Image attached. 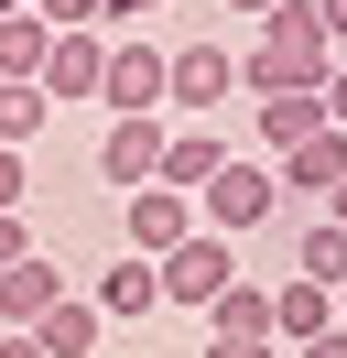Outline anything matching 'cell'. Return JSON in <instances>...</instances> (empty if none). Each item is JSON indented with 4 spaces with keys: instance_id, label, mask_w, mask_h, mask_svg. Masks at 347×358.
Returning a JSON list of instances; mask_svg holds the SVG:
<instances>
[{
    "instance_id": "277c9868",
    "label": "cell",
    "mask_w": 347,
    "mask_h": 358,
    "mask_svg": "<svg viewBox=\"0 0 347 358\" xmlns=\"http://www.w3.org/2000/svg\"><path fill=\"white\" fill-rule=\"evenodd\" d=\"M163 98H174V109H195V120H217V109L239 98V55L206 44V33H195V44H174V55H163Z\"/></svg>"
},
{
    "instance_id": "83f0119b",
    "label": "cell",
    "mask_w": 347,
    "mask_h": 358,
    "mask_svg": "<svg viewBox=\"0 0 347 358\" xmlns=\"http://www.w3.org/2000/svg\"><path fill=\"white\" fill-rule=\"evenodd\" d=\"M325 217H337V228H347V174H337V196H325Z\"/></svg>"
},
{
    "instance_id": "5b68a950",
    "label": "cell",
    "mask_w": 347,
    "mask_h": 358,
    "mask_svg": "<svg viewBox=\"0 0 347 358\" xmlns=\"http://www.w3.org/2000/svg\"><path fill=\"white\" fill-rule=\"evenodd\" d=\"M98 98H108V120H163V44H108Z\"/></svg>"
},
{
    "instance_id": "3957f363",
    "label": "cell",
    "mask_w": 347,
    "mask_h": 358,
    "mask_svg": "<svg viewBox=\"0 0 347 358\" xmlns=\"http://www.w3.org/2000/svg\"><path fill=\"white\" fill-rule=\"evenodd\" d=\"M152 271H163V304H195V315H206L217 293L239 282V239H217V228H195V239H174V250H163Z\"/></svg>"
},
{
    "instance_id": "5bb4252c",
    "label": "cell",
    "mask_w": 347,
    "mask_h": 358,
    "mask_svg": "<svg viewBox=\"0 0 347 358\" xmlns=\"http://www.w3.org/2000/svg\"><path fill=\"white\" fill-rule=\"evenodd\" d=\"M337 326V293L325 282H282L271 293V348H304V336H325Z\"/></svg>"
},
{
    "instance_id": "9c48e42d",
    "label": "cell",
    "mask_w": 347,
    "mask_h": 358,
    "mask_svg": "<svg viewBox=\"0 0 347 358\" xmlns=\"http://www.w3.org/2000/svg\"><path fill=\"white\" fill-rule=\"evenodd\" d=\"M271 174H282V196H337V174H347V131H337V120H325V131L315 141H293V152H271Z\"/></svg>"
},
{
    "instance_id": "52a82bcc",
    "label": "cell",
    "mask_w": 347,
    "mask_h": 358,
    "mask_svg": "<svg viewBox=\"0 0 347 358\" xmlns=\"http://www.w3.org/2000/svg\"><path fill=\"white\" fill-rule=\"evenodd\" d=\"M22 336H33L43 358H98V336H108V315L87 304L76 282H65V293H55V304H43V315H33V326H22Z\"/></svg>"
},
{
    "instance_id": "9a60e30c",
    "label": "cell",
    "mask_w": 347,
    "mask_h": 358,
    "mask_svg": "<svg viewBox=\"0 0 347 358\" xmlns=\"http://www.w3.org/2000/svg\"><path fill=\"white\" fill-rule=\"evenodd\" d=\"M228 163V131H163V174L152 185H174V196H195V185Z\"/></svg>"
},
{
    "instance_id": "7402d4cb",
    "label": "cell",
    "mask_w": 347,
    "mask_h": 358,
    "mask_svg": "<svg viewBox=\"0 0 347 358\" xmlns=\"http://www.w3.org/2000/svg\"><path fill=\"white\" fill-rule=\"evenodd\" d=\"M315 98H325V120H337V131H347V55H337V66H325V87H315Z\"/></svg>"
},
{
    "instance_id": "f546056e",
    "label": "cell",
    "mask_w": 347,
    "mask_h": 358,
    "mask_svg": "<svg viewBox=\"0 0 347 358\" xmlns=\"http://www.w3.org/2000/svg\"><path fill=\"white\" fill-rule=\"evenodd\" d=\"M11 11H22V0H0V22H11Z\"/></svg>"
},
{
    "instance_id": "8992f818",
    "label": "cell",
    "mask_w": 347,
    "mask_h": 358,
    "mask_svg": "<svg viewBox=\"0 0 347 358\" xmlns=\"http://www.w3.org/2000/svg\"><path fill=\"white\" fill-rule=\"evenodd\" d=\"M120 228H130V250H141V261H163L174 239H195V196H174V185H130Z\"/></svg>"
},
{
    "instance_id": "d6986e66",
    "label": "cell",
    "mask_w": 347,
    "mask_h": 358,
    "mask_svg": "<svg viewBox=\"0 0 347 358\" xmlns=\"http://www.w3.org/2000/svg\"><path fill=\"white\" fill-rule=\"evenodd\" d=\"M43 120H55V98H43V87H0V152H22Z\"/></svg>"
},
{
    "instance_id": "7c38bea8",
    "label": "cell",
    "mask_w": 347,
    "mask_h": 358,
    "mask_svg": "<svg viewBox=\"0 0 347 358\" xmlns=\"http://www.w3.org/2000/svg\"><path fill=\"white\" fill-rule=\"evenodd\" d=\"M98 66H108V44H98V33H55L33 87H43V98H98Z\"/></svg>"
},
{
    "instance_id": "8fae6325",
    "label": "cell",
    "mask_w": 347,
    "mask_h": 358,
    "mask_svg": "<svg viewBox=\"0 0 347 358\" xmlns=\"http://www.w3.org/2000/svg\"><path fill=\"white\" fill-rule=\"evenodd\" d=\"M98 174H108V185H152V174H163V120H108Z\"/></svg>"
},
{
    "instance_id": "cb8c5ba5",
    "label": "cell",
    "mask_w": 347,
    "mask_h": 358,
    "mask_svg": "<svg viewBox=\"0 0 347 358\" xmlns=\"http://www.w3.org/2000/svg\"><path fill=\"white\" fill-rule=\"evenodd\" d=\"M282 358H347V326H325V336H304V348H282Z\"/></svg>"
},
{
    "instance_id": "30bf717a",
    "label": "cell",
    "mask_w": 347,
    "mask_h": 358,
    "mask_svg": "<svg viewBox=\"0 0 347 358\" xmlns=\"http://www.w3.org/2000/svg\"><path fill=\"white\" fill-rule=\"evenodd\" d=\"M315 131H325V98H315V87H293V98H250V141H260V163L293 152V141H315Z\"/></svg>"
},
{
    "instance_id": "44dd1931",
    "label": "cell",
    "mask_w": 347,
    "mask_h": 358,
    "mask_svg": "<svg viewBox=\"0 0 347 358\" xmlns=\"http://www.w3.org/2000/svg\"><path fill=\"white\" fill-rule=\"evenodd\" d=\"M304 11H315V33H325V44L347 55V0H304Z\"/></svg>"
},
{
    "instance_id": "2e32d148",
    "label": "cell",
    "mask_w": 347,
    "mask_h": 358,
    "mask_svg": "<svg viewBox=\"0 0 347 358\" xmlns=\"http://www.w3.org/2000/svg\"><path fill=\"white\" fill-rule=\"evenodd\" d=\"M55 293H65V271L43 261V250H33V261H11V271H0V326H33Z\"/></svg>"
},
{
    "instance_id": "484cf974",
    "label": "cell",
    "mask_w": 347,
    "mask_h": 358,
    "mask_svg": "<svg viewBox=\"0 0 347 358\" xmlns=\"http://www.w3.org/2000/svg\"><path fill=\"white\" fill-rule=\"evenodd\" d=\"M206 358H282V348H271V336H260V348H217V336H206Z\"/></svg>"
},
{
    "instance_id": "4316f807",
    "label": "cell",
    "mask_w": 347,
    "mask_h": 358,
    "mask_svg": "<svg viewBox=\"0 0 347 358\" xmlns=\"http://www.w3.org/2000/svg\"><path fill=\"white\" fill-rule=\"evenodd\" d=\"M141 11H163V0H108V22H141Z\"/></svg>"
},
{
    "instance_id": "ffe728a7",
    "label": "cell",
    "mask_w": 347,
    "mask_h": 358,
    "mask_svg": "<svg viewBox=\"0 0 347 358\" xmlns=\"http://www.w3.org/2000/svg\"><path fill=\"white\" fill-rule=\"evenodd\" d=\"M22 196H33V174H22V152H0V217H22Z\"/></svg>"
},
{
    "instance_id": "4dcf8cb0",
    "label": "cell",
    "mask_w": 347,
    "mask_h": 358,
    "mask_svg": "<svg viewBox=\"0 0 347 358\" xmlns=\"http://www.w3.org/2000/svg\"><path fill=\"white\" fill-rule=\"evenodd\" d=\"M337 315H347V282H337Z\"/></svg>"
},
{
    "instance_id": "603a6c76",
    "label": "cell",
    "mask_w": 347,
    "mask_h": 358,
    "mask_svg": "<svg viewBox=\"0 0 347 358\" xmlns=\"http://www.w3.org/2000/svg\"><path fill=\"white\" fill-rule=\"evenodd\" d=\"M11 261H33V228H22V217H0V271H11Z\"/></svg>"
},
{
    "instance_id": "6da1fadb",
    "label": "cell",
    "mask_w": 347,
    "mask_h": 358,
    "mask_svg": "<svg viewBox=\"0 0 347 358\" xmlns=\"http://www.w3.org/2000/svg\"><path fill=\"white\" fill-rule=\"evenodd\" d=\"M325 66H337V44L315 33V11L282 0V11H260V22H250L239 87H250V98H293V87H325Z\"/></svg>"
},
{
    "instance_id": "ac0fdd59",
    "label": "cell",
    "mask_w": 347,
    "mask_h": 358,
    "mask_svg": "<svg viewBox=\"0 0 347 358\" xmlns=\"http://www.w3.org/2000/svg\"><path fill=\"white\" fill-rule=\"evenodd\" d=\"M43 44H55V33H43L33 11H11V22H0V87H33V76H43Z\"/></svg>"
},
{
    "instance_id": "f1b7e54d",
    "label": "cell",
    "mask_w": 347,
    "mask_h": 358,
    "mask_svg": "<svg viewBox=\"0 0 347 358\" xmlns=\"http://www.w3.org/2000/svg\"><path fill=\"white\" fill-rule=\"evenodd\" d=\"M228 11H250V22H260V11H282V0H228Z\"/></svg>"
},
{
    "instance_id": "4fadbf2b",
    "label": "cell",
    "mask_w": 347,
    "mask_h": 358,
    "mask_svg": "<svg viewBox=\"0 0 347 358\" xmlns=\"http://www.w3.org/2000/svg\"><path fill=\"white\" fill-rule=\"evenodd\" d=\"M206 336H217V348H260V336H271V293H260V282H228L206 304Z\"/></svg>"
},
{
    "instance_id": "7a4b0ae2",
    "label": "cell",
    "mask_w": 347,
    "mask_h": 358,
    "mask_svg": "<svg viewBox=\"0 0 347 358\" xmlns=\"http://www.w3.org/2000/svg\"><path fill=\"white\" fill-rule=\"evenodd\" d=\"M282 217V174L260 152H228L206 185H195V228H217V239H250V228Z\"/></svg>"
},
{
    "instance_id": "d4e9b609",
    "label": "cell",
    "mask_w": 347,
    "mask_h": 358,
    "mask_svg": "<svg viewBox=\"0 0 347 358\" xmlns=\"http://www.w3.org/2000/svg\"><path fill=\"white\" fill-rule=\"evenodd\" d=\"M0 358H43V348H33V336H22V326H0Z\"/></svg>"
},
{
    "instance_id": "e0dca14e",
    "label": "cell",
    "mask_w": 347,
    "mask_h": 358,
    "mask_svg": "<svg viewBox=\"0 0 347 358\" xmlns=\"http://www.w3.org/2000/svg\"><path fill=\"white\" fill-rule=\"evenodd\" d=\"M293 282H325V293L347 282V228H337V217H315V228L293 239Z\"/></svg>"
},
{
    "instance_id": "ba28073f",
    "label": "cell",
    "mask_w": 347,
    "mask_h": 358,
    "mask_svg": "<svg viewBox=\"0 0 347 358\" xmlns=\"http://www.w3.org/2000/svg\"><path fill=\"white\" fill-rule=\"evenodd\" d=\"M87 304H98V315H108V326H141V315H152V304H163V271H152V261H141V250H120V261H108V271H98V282H87Z\"/></svg>"
}]
</instances>
